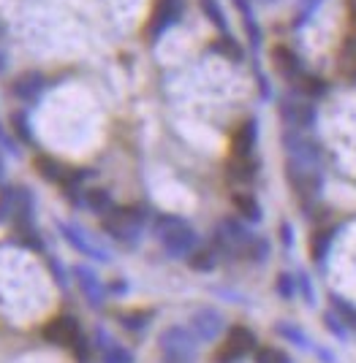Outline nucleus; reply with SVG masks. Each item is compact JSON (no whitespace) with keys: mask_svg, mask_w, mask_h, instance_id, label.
<instances>
[{"mask_svg":"<svg viewBox=\"0 0 356 363\" xmlns=\"http://www.w3.org/2000/svg\"><path fill=\"white\" fill-rule=\"evenodd\" d=\"M272 62H275L278 74L286 76V79H291V82H299V79L305 76V65L299 60V55L291 52L288 46H275V49H272Z\"/></svg>","mask_w":356,"mask_h":363,"instance_id":"obj_13","label":"nucleus"},{"mask_svg":"<svg viewBox=\"0 0 356 363\" xmlns=\"http://www.w3.org/2000/svg\"><path fill=\"white\" fill-rule=\"evenodd\" d=\"M234 6H237V9H239V14H242V25H245V33H248L253 49H259V46H261V28H259V22L253 19V9H250V3L248 0H234Z\"/></svg>","mask_w":356,"mask_h":363,"instance_id":"obj_17","label":"nucleus"},{"mask_svg":"<svg viewBox=\"0 0 356 363\" xmlns=\"http://www.w3.org/2000/svg\"><path fill=\"white\" fill-rule=\"evenodd\" d=\"M199 6H202L204 16L215 25L220 33H229V19H226V14H223V9H220V3L217 0H199Z\"/></svg>","mask_w":356,"mask_h":363,"instance_id":"obj_24","label":"nucleus"},{"mask_svg":"<svg viewBox=\"0 0 356 363\" xmlns=\"http://www.w3.org/2000/svg\"><path fill=\"white\" fill-rule=\"evenodd\" d=\"M210 49H212L215 55H223L226 60H234V62H242V60H245V52H242V46L237 44V41H234L229 33H223V35H220L215 44L210 46Z\"/></svg>","mask_w":356,"mask_h":363,"instance_id":"obj_20","label":"nucleus"},{"mask_svg":"<svg viewBox=\"0 0 356 363\" xmlns=\"http://www.w3.org/2000/svg\"><path fill=\"white\" fill-rule=\"evenodd\" d=\"M232 203L234 209L242 214L245 220H250V223H259L261 220V206H259V201L250 196V193H234Z\"/></svg>","mask_w":356,"mask_h":363,"instance_id":"obj_18","label":"nucleus"},{"mask_svg":"<svg viewBox=\"0 0 356 363\" xmlns=\"http://www.w3.org/2000/svg\"><path fill=\"white\" fill-rule=\"evenodd\" d=\"M266 3H272V0H266Z\"/></svg>","mask_w":356,"mask_h":363,"instance_id":"obj_44","label":"nucleus"},{"mask_svg":"<svg viewBox=\"0 0 356 363\" xmlns=\"http://www.w3.org/2000/svg\"><path fill=\"white\" fill-rule=\"evenodd\" d=\"M0 33H3V28H0Z\"/></svg>","mask_w":356,"mask_h":363,"instance_id":"obj_45","label":"nucleus"},{"mask_svg":"<svg viewBox=\"0 0 356 363\" xmlns=\"http://www.w3.org/2000/svg\"><path fill=\"white\" fill-rule=\"evenodd\" d=\"M11 212H14V187H9V190L0 193V220L11 217Z\"/></svg>","mask_w":356,"mask_h":363,"instance_id":"obj_34","label":"nucleus"},{"mask_svg":"<svg viewBox=\"0 0 356 363\" xmlns=\"http://www.w3.org/2000/svg\"><path fill=\"white\" fill-rule=\"evenodd\" d=\"M36 168H38V174L47 182H58V184H65L68 174H71V168H65L63 163H58L55 157H47V155L36 157Z\"/></svg>","mask_w":356,"mask_h":363,"instance_id":"obj_16","label":"nucleus"},{"mask_svg":"<svg viewBox=\"0 0 356 363\" xmlns=\"http://www.w3.org/2000/svg\"><path fill=\"white\" fill-rule=\"evenodd\" d=\"M296 290L302 293V298H305V303H315V296H313V285H310V279H308V274H299L296 277Z\"/></svg>","mask_w":356,"mask_h":363,"instance_id":"obj_35","label":"nucleus"},{"mask_svg":"<svg viewBox=\"0 0 356 363\" xmlns=\"http://www.w3.org/2000/svg\"><path fill=\"white\" fill-rule=\"evenodd\" d=\"M11 130L19 136V141H25V144L33 141V130L28 128V114H25V111H14V114H11Z\"/></svg>","mask_w":356,"mask_h":363,"instance_id":"obj_28","label":"nucleus"},{"mask_svg":"<svg viewBox=\"0 0 356 363\" xmlns=\"http://www.w3.org/2000/svg\"><path fill=\"white\" fill-rule=\"evenodd\" d=\"M299 87H302V92H305L308 98H324L326 92H329L326 79H321V76H313V74L302 76V79H299Z\"/></svg>","mask_w":356,"mask_h":363,"instance_id":"obj_26","label":"nucleus"},{"mask_svg":"<svg viewBox=\"0 0 356 363\" xmlns=\"http://www.w3.org/2000/svg\"><path fill=\"white\" fill-rule=\"evenodd\" d=\"M196 336L183 328V325H171L161 333V352L163 363H193L196 355Z\"/></svg>","mask_w":356,"mask_h":363,"instance_id":"obj_3","label":"nucleus"},{"mask_svg":"<svg viewBox=\"0 0 356 363\" xmlns=\"http://www.w3.org/2000/svg\"><path fill=\"white\" fill-rule=\"evenodd\" d=\"M0 179H3V160H0Z\"/></svg>","mask_w":356,"mask_h":363,"instance_id":"obj_43","label":"nucleus"},{"mask_svg":"<svg viewBox=\"0 0 356 363\" xmlns=\"http://www.w3.org/2000/svg\"><path fill=\"white\" fill-rule=\"evenodd\" d=\"M188 263H190V269H196V272H212L217 266V252L215 250H193V252L188 255Z\"/></svg>","mask_w":356,"mask_h":363,"instance_id":"obj_25","label":"nucleus"},{"mask_svg":"<svg viewBox=\"0 0 356 363\" xmlns=\"http://www.w3.org/2000/svg\"><path fill=\"white\" fill-rule=\"evenodd\" d=\"M215 242H217V247H223V250H245V247L253 242V233H250L239 220L226 217V220H220V225H217Z\"/></svg>","mask_w":356,"mask_h":363,"instance_id":"obj_7","label":"nucleus"},{"mask_svg":"<svg viewBox=\"0 0 356 363\" xmlns=\"http://www.w3.org/2000/svg\"><path fill=\"white\" fill-rule=\"evenodd\" d=\"M280 117L286 125H291V128H313L315 120H318V111L313 104L308 101H288V98H283L280 101Z\"/></svg>","mask_w":356,"mask_h":363,"instance_id":"obj_8","label":"nucleus"},{"mask_svg":"<svg viewBox=\"0 0 356 363\" xmlns=\"http://www.w3.org/2000/svg\"><path fill=\"white\" fill-rule=\"evenodd\" d=\"M150 212L144 206H123V209H112L109 214H104V230L112 239L123 244H136L141 228L147 223Z\"/></svg>","mask_w":356,"mask_h":363,"instance_id":"obj_2","label":"nucleus"},{"mask_svg":"<svg viewBox=\"0 0 356 363\" xmlns=\"http://www.w3.org/2000/svg\"><path fill=\"white\" fill-rule=\"evenodd\" d=\"M44 87H47V79L38 74V71H28V74L16 76L14 84H11V92H14L19 101L33 104V101H38V98H41Z\"/></svg>","mask_w":356,"mask_h":363,"instance_id":"obj_11","label":"nucleus"},{"mask_svg":"<svg viewBox=\"0 0 356 363\" xmlns=\"http://www.w3.org/2000/svg\"><path fill=\"white\" fill-rule=\"evenodd\" d=\"M190 333L196 336V342H215L223 333V315L212 306L196 309L190 315Z\"/></svg>","mask_w":356,"mask_h":363,"instance_id":"obj_5","label":"nucleus"},{"mask_svg":"<svg viewBox=\"0 0 356 363\" xmlns=\"http://www.w3.org/2000/svg\"><path fill=\"white\" fill-rule=\"evenodd\" d=\"M275 290H278L280 298H294V290H296V279L291 274H278V282H275Z\"/></svg>","mask_w":356,"mask_h":363,"instance_id":"obj_30","label":"nucleus"},{"mask_svg":"<svg viewBox=\"0 0 356 363\" xmlns=\"http://www.w3.org/2000/svg\"><path fill=\"white\" fill-rule=\"evenodd\" d=\"M256 363H291V358L278 347H259L256 350Z\"/></svg>","mask_w":356,"mask_h":363,"instance_id":"obj_29","label":"nucleus"},{"mask_svg":"<svg viewBox=\"0 0 356 363\" xmlns=\"http://www.w3.org/2000/svg\"><path fill=\"white\" fill-rule=\"evenodd\" d=\"M275 331H278L283 339H288L291 345H296V347L313 350V345H310V339H308V333L302 331V328H296L294 323H278V325H275Z\"/></svg>","mask_w":356,"mask_h":363,"instance_id":"obj_23","label":"nucleus"},{"mask_svg":"<svg viewBox=\"0 0 356 363\" xmlns=\"http://www.w3.org/2000/svg\"><path fill=\"white\" fill-rule=\"evenodd\" d=\"M3 71H6V55L0 52V74H3Z\"/></svg>","mask_w":356,"mask_h":363,"instance_id":"obj_42","label":"nucleus"},{"mask_svg":"<svg viewBox=\"0 0 356 363\" xmlns=\"http://www.w3.org/2000/svg\"><path fill=\"white\" fill-rule=\"evenodd\" d=\"M340 71L348 74L351 79H356V46H348L340 57Z\"/></svg>","mask_w":356,"mask_h":363,"instance_id":"obj_32","label":"nucleus"},{"mask_svg":"<svg viewBox=\"0 0 356 363\" xmlns=\"http://www.w3.org/2000/svg\"><path fill=\"white\" fill-rule=\"evenodd\" d=\"M79 336H82V328H79V323L71 315L52 318L44 325V339L49 345H58V347H74Z\"/></svg>","mask_w":356,"mask_h":363,"instance_id":"obj_6","label":"nucleus"},{"mask_svg":"<svg viewBox=\"0 0 356 363\" xmlns=\"http://www.w3.org/2000/svg\"><path fill=\"white\" fill-rule=\"evenodd\" d=\"M77 282L82 293H85V298L90 306H101L104 303V285H101V279L95 277L93 269H87V266H77Z\"/></svg>","mask_w":356,"mask_h":363,"instance_id":"obj_14","label":"nucleus"},{"mask_svg":"<svg viewBox=\"0 0 356 363\" xmlns=\"http://www.w3.org/2000/svg\"><path fill=\"white\" fill-rule=\"evenodd\" d=\"M155 236L158 242L163 244V250L169 252L171 257H185L196 250L199 244V236L196 230L188 225L183 217H174V214H161L155 217Z\"/></svg>","mask_w":356,"mask_h":363,"instance_id":"obj_1","label":"nucleus"},{"mask_svg":"<svg viewBox=\"0 0 356 363\" xmlns=\"http://www.w3.org/2000/svg\"><path fill=\"white\" fill-rule=\"evenodd\" d=\"M85 206L93 209L95 214H109L114 209V201H112V193L104 190V187H93L85 193Z\"/></svg>","mask_w":356,"mask_h":363,"instance_id":"obj_19","label":"nucleus"},{"mask_svg":"<svg viewBox=\"0 0 356 363\" xmlns=\"http://www.w3.org/2000/svg\"><path fill=\"white\" fill-rule=\"evenodd\" d=\"M335 239V228H324V230H315V236H313V242H310V250H313V257H315V263L321 266L326 260V252H329V244Z\"/></svg>","mask_w":356,"mask_h":363,"instance_id":"obj_22","label":"nucleus"},{"mask_svg":"<svg viewBox=\"0 0 356 363\" xmlns=\"http://www.w3.org/2000/svg\"><path fill=\"white\" fill-rule=\"evenodd\" d=\"M49 269H52V274H55L58 285H63V288H65V282H68V279H65V274H63V266H60V263H58V260H49Z\"/></svg>","mask_w":356,"mask_h":363,"instance_id":"obj_39","label":"nucleus"},{"mask_svg":"<svg viewBox=\"0 0 356 363\" xmlns=\"http://www.w3.org/2000/svg\"><path fill=\"white\" fill-rule=\"evenodd\" d=\"M229 177H232L234 182L248 184V182H253V177H256V163H253L250 157H232V163H229Z\"/></svg>","mask_w":356,"mask_h":363,"instance_id":"obj_21","label":"nucleus"},{"mask_svg":"<svg viewBox=\"0 0 356 363\" xmlns=\"http://www.w3.org/2000/svg\"><path fill=\"white\" fill-rule=\"evenodd\" d=\"M74 355H77L79 361H87V355H90V345H87V339L85 336H79L77 339V345H74Z\"/></svg>","mask_w":356,"mask_h":363,"instance_id":"obj_37","label":"nucleus"},{"mask_svg":"<svg viewBox=\"0 0 356 363\" xmlns=\"http://www.w3.org/2000/svg\"><path fill=\"white\" fill-rule=\"evenodd\" d=\"M280 233H283V244H286V247H291V242H294V236H291V225H288V223H283Z\"/></svg>","mask_w":356,"mask_h":363,"instance_id":"obj_40","label":"nucleus"},{"mask_svg":"<svg viewBox=\"0 0 356 363\" xmlns=\"http://www.w3.org/2000/svg\"><path fill=\"white\" fill-rule=\"evenodd\" d=\"M58 228H60L63 239L71 244L77 252L93 257V260H98V263H109V252L107 250H101L98 244L90 242V239L85 236V230H79L77 225H68V223H58Z\"/></svg>","mask_w":356,"mask_h":363,"instance_id":"obj_10","label":"nucleus"},{"mask_svg":"<svg viewBox=\"0 0 356 363\" xmlns=\"http://www.w3.org/2000/svg\"><path fill=\"white\" fill-rule=\"evenodd\" d=\"M256 138H259V122L245 120L232 136V157H250L256 150Z\"/></svg>","mask_w":356,"mask_h":363,"instance_id":"obj_12","label":"nucleus"},{"mask_svg":"<svg viewBox=\"0 0 356 363\" xmlns=\"http://www.w3.org/2000/svg\"><path fill=\"white\" fill-rule=\"evenodd\" d=\"M315 355H318L321 361H326V363H335V355H332L329 350H324V347H318V350H315Z\"/></svg>","mask_w":356,"mask_h":363,"instance_id":"obj_41","label":"nucleus"},{"mask_svg":"<svg viewBox=\"0 0 356 363\" xmlns=\"http://www.w3.org/2000/svg\"><path fill=\"white\" fill-rule=\"evenodd\" d=\"M245 250H248V255L253 257V260H259V263H264L266 255H269V244L264 242V239H253Z\"/></svg>","mask_w":356,"mask_h":363,"instance_id":"obj_33","label":"nucleus"},{"mask_svg":"<svg viewBox=\"0 0 356 363\" xmlns=\"http://www.w3.org/2000/svg\"><path fill=\"white\" fill-rule=\"evenodd\" d=\"M256 347V336L250 328H242V325H234L232 331H229V339H226V347L220 350V355H217V361L226 363V361H239L242 355H248L250 350Z\"/></svg>","mask_w":356,"mask_h":363,"instance_id":"obj_9","label":"nucleus"},{"mask_svg":"<svg viewBox=\"0 0 356 363\" xmlns=\"http://www.w3.org/2000/svg\"><path fill=\"white\" fill-rule=\"evenodd\" d=\"M332 298V309H335V315L348 325V328H356V306L354 303H348L345 298H340V296H329Z\"/></svg>","mask_w":356,"mask_h":363,"instance_id":"obj_27","label":"nucleus"},{"mask_svg":"<svg viewBox=\"0 0 356 363\" xmlns=\"http://www.w3.org/2000/svg\"><path fill=\"white\" fill-rule=\"evenodd\" d=\"M318 3H321V0H305V11H302V19H299V22H296V28H299V25H305V22H308V19H310V14H313V11H315V6H318Z\"/></svg>","mask_w":356,"mask_h":363,"instance_id":"obj_38","label":"nucleus"},{"mask_svg":"<svg viewBox=\"0 0 356 363\" xmlns=\"http://www.w3.org/2000/svg\"><path fill=\"white\" fill-rule=\"evenodd\" d=\"M95 345L104 352V363H134V355L120 345H114V339L101 328L95 331Z\"/></svg>","mask_w":356,"mask_h":363,"instance_id":"obj_15","label":"nucleus"},{"mask_svg":"<svg viewBox=\"0 0 356 363\" xmlns=\"http://www.w3.org/2000/svg\"><path fill=\"white\" fill-rule=\"evenodd\" d=\"M326 328H329V331H332V336H338V339H340V342H345V336H348V325H345V323H342L340 318H338V315H335V312H326Z\"/></svg>","mask_w":356,"mask_h":363,"instance_id":"obj_31","label":"nucleus"},{"mask_svg":"<svg viewBox=\"0 0 356 363\" xmlns=\"http://www.w3.org/2000/svg\"><path fill=\"white\" fill-rule=\"evenodd\" d=\"M183 11H185V0H155L153 14H150V22H147V30H144L147 38L155 44L163 33L180 22Z\"/></svg>","mask_w":356,"mask_h":363,"instance_id":"obj_4","label":"nucleus"},{"mask_svg":"<svg viewBox=\"0 0 356 363\" xmlns=\"http://www.w3.org/2000/svg\"><path fill=\"white\" fill-rule=\"evenodd\" d=\"M0 147L6 152H11V155H19V147H16V141L11 138V133H6V128L0 125Z\"/></svg>","mask_w":356,"mask_h":363,"instance_id":"obj_36","label":"nucleus"}]
</instances>
